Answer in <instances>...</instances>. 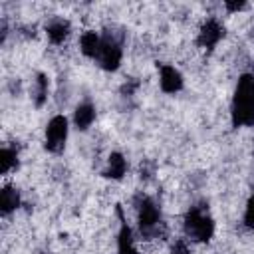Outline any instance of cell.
<instances>
[{"label": "cell", "instance_id": "obj_1", "mask_svg": "<svg viewBox=\"0 0 254 254\" xmlns=\"http://www.w3.org/2000/svg\"><path fill=\"white\" fill-rule=\"evenodd\" d=\"M232 125H254V75L250 73L238 79L232 99Z\"/></svg>", "mask_w": 254, "mask_h": 254}, {"label": "cell", "instance_id": "obj_2", "mask_svg": "<svg viewBox=\"0 0 254 254\" xmlns=\"http://www.w3.org/2000/svg\"><path fill=\"white\" fill-rule=\"evenodd\" d=\"M185 232L196 242H208L214 234V220L204 204H194L185 214Z\"/></svg>", "mask_w": 254, "mask_h": 254}, {"label": "cell", "instance_id": "obj_3", "mask_svg": "<svg viewBox=\"0 0 254 254\" xmlns=\"http://www.w3.org/2000/svg\"><path fill=\"white\" fill-rule=\"evenodd\" d=\"M137 208H139V230L145 238H155L161 234V210L157 202L149 196H139L137 198Z\"/></svg>", "mask_w": 254, "mask_h": 254}, {"label": "cell", "instance_id": "obj_4", "mask_svg": "<svg viewBox=\"0 0 254 254\" xmlns=\"http://www.w3.org/2000/svg\"><path fill=\"white\" fill-rule=\"evenodd\" d=\"M121 42H123V36L117 34V32H111L107 30L101 38V50H99V56H97V62L99 65L105 69V71H115L121 64Z\"/></svg>", "mask_w": 254, "mask_h": 254}, {"label": "cell", "instance_id": "obj_5", "mask_svg": "<svg viewBox=\"0 0 254 254\" xmlns=\"http://www.w3.org/2000/svg\"><path fill=\"white\" fill-rule=\"evenodd\" d=\"M67 139V119L64 115H54L46 127V149L60 153L65 147Z\"/></svg>", "mask_w": 254, "mask_h": 254}, {"label": "cell", "instance_id": "obj_6", "mask_svg": "<svg viewBox=\"0 0 254 254\" xmlns=\"http://www.w3.org/2000/svg\"><path fill=\"white\" fill-rule=\"evenodd\" d=\"M224 36V26L216 20V18H210L206 20L202 26H200V32H198V46L200 48H206V50H212Z\"/></svg>", "mask_w": 254, "mask_h": 254}, {"label": "cell", "instance_id": "obj_7", "mask_svg": "<svg viewBox=\"0 0 254 254\" xmlns=\"http://www.w3.org/2000/svg\"><path fill=\"white\" fill-rule=\"evenodd\" d=\"M161 89L165 93H177L183 89V75L173 65H161Z\"/></svg>", "mask_w": 254, "mask_h": 254}, {"label": "cell", "instance_id": "obj_8", "mask_svg": "<svg viewBox=\"0 0 254 254\" xmlns=\"http://www.w3.org/2000/svg\"><path fill=\"white\" fill-rule=\"evenodd\" d=\"M46 34H48L52 44H64L65 38L69 36V22L64 20V18H54L46 26Z\"/></svg>", "mask_w": 254, "mask_h": 254}, {"label": "cell", "instance_id": "obj_9", "mask_svg": "<svg viewBox=\"0 0 254 254\" xmlns=\"http://www.w3.org/2000/svg\"><path fill=\"white\" fill-rule=\"evenodd\" d=\"M93 119H95V107L89 101H83V103H79L75 107V111H73V123H75V127L79 131H85L93 123Z\"/></svg>", "mask_w": 254, "mask_h": 254}, {"label": "cell", "instance_id": "obj_10", "mask_svg": "<svg viewBox=\"0 0 254 254\" xmlns=\"http://www.w3.org/2000/svg\"><path fill=\"white\" fill-rule=\"evenodd\" d=\"M125 171H127V161H125V157H123L121 153H111V155H109V161H107V169H105L103 175H105L107 179L119 181V179H123Z\"/></svg>", "mask_w": 254, "mask_h": 254}, {"label": "cell", "instance_id": "obj_11", "mask_svg": "<svg viewBox=\"0 0 254 254\" xmlns=\"http://www.w3.org/2000/svg\"><path fill=\"white\" fill-rule=\"evenodd\" d=\"M20 206V192L14 187H4L0 192V210L2 214H10L12 210H16Z\"/></svg>", "mask_w": 254, "mask_h": 254}, {"label": "cell", "instance_id": "obj_12", "mask_svg": "<svg viewBox=\"0 0 254 254\" xmlns=\"http://www.w3.org/2000/svg\"><path fill=\"white\" fill-rule=\"evenodd\" d=\"M79 48L81 52L87 56V58H95L99 56V50H101V38L95 34V32H85L81 38H79Z\"/></svg>", "mask_w": 254, "mask_h": 254}, {"label": "cell", "instance_id": "obj_13", "mask_svg": "<svg viewBox=\"0 0 254 254\" xmlns=\"http://www.w3.org/2000/svg\"><path fill=\"white\" fill-rule=\"evenodd\" d=\"M117 244H119V254H137L135 244H133V234H131V228H129L125 222L121 224Z\"/></svg>", "mask_w": 254, "mask_h": 254}, {"label": "cell", "instance_id": "obj_14", "mask_svg": "<svg viewBox=\"0 0 254 254\" xmlns=\"http://www.w3.org/2000/svg\"><path fill=\"white\" fill-rule=\"evenodd\" d=\"M14 167H18V153H16V149L2 147V151H0V173L6 175Z\"/></svg>", "mask_w": 254, "mask_h": 254}, {"label": "cell", "instance_id": "obj_15", "mask_svg": "<svg viewBox=\"0 0 254 254\" xmlns=\"http://www.w3.org/2000/svg\"><path fill=\"white\" fill-rule=\"evenodd\" d=\"M48 99V77L44 73H38L34 79V103L42 107Z\"/></svg>", "mask_w": 254, "mask_h": 254}, {"label": "cell", "instance_id": "obj_16", "mask_svg": "<svg viewBox=\"0 0 254 254\" xmlns=\"http://www.w3.org/2000/svg\"><path fill=\"white\" fill-rule=\"evenodd\" d=\"M244 226L246 228H254V194L248 198L246 202V210H244Z\"/></svg>", "mask_w": 254, "mask_h": 254}, {"label": "cell", "instance_id": "obj_17", "mask_svg": "<svg viewBox=\"0 0 254 254\" xmlns=\"http://www.w3.org/2000/svg\"><path fill=\"white\" fill-rule=\"evenodd\" d=\"M171 254H190V250H189V246L183 240H177L175 246H173V250H171Z\"/></svg>", "mask_w": 254, "mask_h": 254}, {"label": "cell", "instance_id": "obj_18", "mask_svg": "<svg viewBox=\"0 0 254 254\" xmlns=\"http://www.w3.org/2000/svg\"><path fill=\"white\" fill-rule=\"evenodd\" d=\"M224 6H226L228 12H238V10L246 8V2H224Z\"/></svg>", "mask_w": 254, "mask_h": 254}]
</instances>
